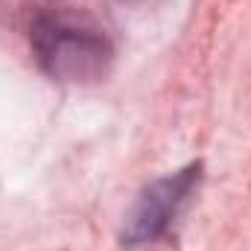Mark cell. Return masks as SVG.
Instances as JSON below:
<instances>
[{
    "instance_id": "1",
    "label": "cell",
    "mask_w": 251,
    "mask_h": 251,
    "mask_svg": "<svg viewBox=\"0 0 251 251\" xmlns=\"http://www.w3.org/2000/svg\"><path fill=\"white\" fill-rule=\"evenodd\" d=\"M29 47L38 67L53 82L70 85L97 82L114 59V47L100 26L56 12H44L32 21Z\"/></svg>"
},
{
    "instance_id": "2",
    "label": "cell",
    "mask_w": 251,
    "mask_h": 251,
    "mask_svg": "<svg viewBox=\"0 0 251 251\" xmlns=\"http://www.w3.org/2000/svg\"><path fill=\"white\" fill-rule=\"evenodd\" d=\"M201 178V164H190L184 170L164 176L158 181H152L149 187L140 193V199L134 201L131 213L126 216L123 225V246L126 249H137L146 243H155L158 237H164L170 231V225L176 222L181 204L187 201V196Z\"/></svg>"
}]
</instances>
